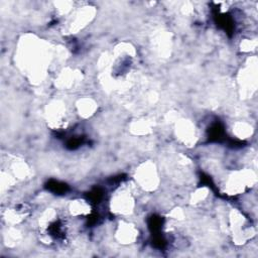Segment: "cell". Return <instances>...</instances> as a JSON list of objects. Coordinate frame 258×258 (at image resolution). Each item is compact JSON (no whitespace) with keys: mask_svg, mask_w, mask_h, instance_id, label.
Here are the masks:
<instances>
[{"mask_svg":"<svg viewBox=\"0 0 258 258\" xmlns=\"http://www.w3.org/2000/svg\"><path fill=\"white\" fill-rule=\"evenodd\" d=\"M141 184V186L145 189H153L156 186L157 175L154 166L151 164H144L136 173V180Z\"/></svg>","mask_w":258,"mask_h":258,"instance_id":"cell-1","label":"cell"},{"mask_svg":"<svg viewBox=\"0 0 258 258\" xmlns=\"http://www.w3.org/2000/svg\"><path fill=\"white\" fill-rule=\"evenodd\" d=\"M114 197V200H112V209L114 208V211L120 213V214H127L130 213L133 209V199L130 195V192L126 190H122L120 192H117Z\"/></svg>","mask_w":258,"mask_h":258,"instance_id":"cell-2","label":"cell"},{"mask_svg":"<svg viewBox=\"0 0 258 258\" xmlns=\"http://www.w3.org/2000/svg\"><path fill=\"white\" fill-rule=\"evenodd\" d=\"M137 236V230L131 225H123L118 229L117 237L122 243H132Z\"/></svg>","mask_w":258,"mask_h":258,"instance_id":"cell-3","label":"cell"},{"mask_svg":"<svg viewBox=\"0 0 258 258\" xmlns=\"http://www.w3.org/2000/svg\"><path fill=\"white\" fill-rule=\"evenodd\" d=\"M94 110H95V103L93 102V100L85 99L80 102V105H79V111L81 112L80 114L87 117V116H90Z\"/></svg>","mask_w":258,"mask_h":258,"instance_id":"cell-4","label":"cell"}]
</instances>
